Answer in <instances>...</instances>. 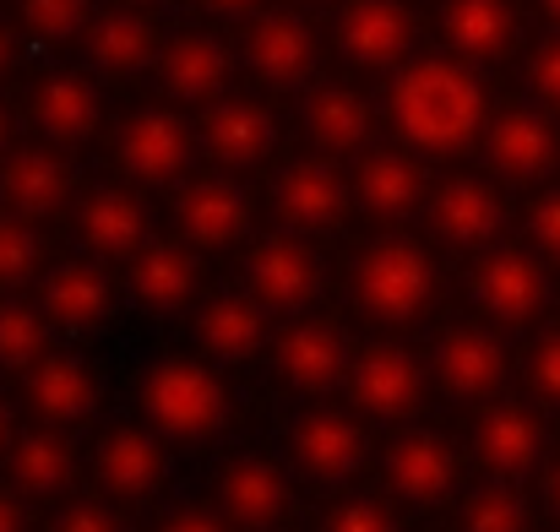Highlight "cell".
Instances as JSON below:
<instances>
[{"label":"cell","mask_w":560,"mask_h":532,"mask_svg":"<svg viewBox=\"0 0 560 532\" xmlns=\"http://www.w3.org/2000/svg\"><path fill=\"white\" fill-rule=\"evenodd\" d=\"M392 120L419 153H457L485 120L479 82L452 60H413L392 82Z\"/></svg>","instance_id":"obj_1"},{"label":"cell","mask_w":560,"mask_h":532,"mask_svg":"<svg viewBox=\"0 0 560 532\" xmlns=\"http://www.w3.org/2000/svg\"><path fill=\"white\" fill-rule=\"evenodd\" d=\"M142 413L175 435V440H196V435H212L229 413L223 402V386L212 380V369L190 364V358H170V364H153L148 380H142Z\"/></svg>","instance_id":"obj_2"},{"label":"cell","mask_w":560,"mask_h":532,"mask_svg":"<svg viewBox=\"0 0 560 532\" xmlns=\"http://www.w3.org/2000/svg\"><path fill=\"white\" fill-rule=\"evenodd\" d=\"M430 288H435L430 256H419L413 245H397V239L365 250L354 267V294L375 321H413L430 305Z\"/></svg>","instance_id":"obj_3"},{"label":"cell","mask_w":560,"mask_h":532,"mask_svg":"<svg viewBox=\"0 0 560 532\" xmlns=\"http://www.w3.org/2000/svg\"><path fill=\"white\" fill-rule=\"evenodd\" d=\"M250 288H256V299L272 305V310H300V305H311L316 288H322L316 256H311L300 239L272 234V239H261L256 256H250Z\"/></svg>","instance_id":"obj_4"},{"label":"cell","mask_w":560,"mask_h":532,"mask_svg":"<svg viewBox=\"0 0 560 532\" xmlns=\"http://www.w3.org/2000/svg\"><path fill=\"white\" fill-rule=\"evenodd\" d=\"M272 206H278V217L294 223V228H327V223L343 217L349 185H343V175H338L332 164L305 158V164H289L283 175L272 179Z\"/></svg>","instance_id":"obj_5"},{"label":"cell","mask_w":560,"mask_h":532,"mask_svg":"<svg viewBox=\"0 0 560 532\" xmlns=\"http://www.w3.org/2000/svg\"><path fill=\"white\" fill-rule=\"evenodd\" d=\"M474 294H479L485 316H495V321H506V327H523V321H534L539 305H545V272H539L534 256H523V250H495V256L479 267Z\"/></svg>","instance_id":"obj_6"},{"label":"cell","mask_w":560,"mask_h":532,"mask_svg":"<svg viewBox=\"0 0 560 532\" xmlns=\"http://www.w3.org/2000/svg\"><path fill=\"white\" fill-rule=\"evenodd\" d=\"M430 223H435L441 239L474 250V245H490V239L501 234L506 206H501V196H495L485 179H452V185L435 190V201H430Z\"/></svg>","instance_id":"obj_7"},{"label":"cell","mask_w":560,"mask_h":532,"mask_svg":"<svg viewBox=\"0 0 560 532\" xmlns=\"http://www.w3.org/2000/svg\"><path fill=\"white\" fill-rule=\"evenodd\" d=\"M386 478L402 500L413 506H435L452 495L457 484V457L441 435H402L392 451H386Z\"/></svg>","instance_id":"obj_8"},{"label":"cell","mask_w":560,"mask_h":532,"mask_svg":"<svg viewBox=\"0 0 560 532\" xmlns=\"http://www.w3.org/2000/svg\"><path fill=\"white\" fill-rule=\"evenodd\" d=\"M408 38H413V27L397 0H354L338 22V44L360 66H397L408 55Z\"/></svg>","instance_id":"obj_9"},{"label":"cell","mask_w":560,"mask_h":532,"mask_svg":"<svg viewBox=\"0 0 560 532\" xmlns=\"http://www.w3.org/2000/svg\"><path fill=\"white\" fill-rule=\"evenodd\" d=\"M435 375H441V386H446L452 397H463V402L490 397V391L501 386V375H506V348H501L490 332L463 327V332L441 338V348H435Z\"/></svg>","instance_id":"obj_10"},{"label":"cell","mask_w":560,"mask_h":532,"mask_svg":"<svg viewBox=\"0 0 560 532\" xmlns=\"http://www.w3.org/2000/svg\"><path fill=\"white\" fill-rule=\"evenodd\" d=\"M66 190H71L66 164H60L55 153H44V147H22V153H11L5 169H0V196H5L11 217H22V223L60 212Z\"/></svg>","instance_id":"obj_11"},{"label":"cell","mask_w":560,"mask_h":532,"mask_svg":"<svg viewBox=\"0 0 560 532\" xmlns=\"http://www.w3.org/2000/svg\"><path fill=\"white\" fill-rule=\"evenodd\" d=\"M250 66H256V76L272 82V87L305 82L311 66H316V38H311V27H305L300 16H283V11L261 16V22L250 27Z\"/></svg>","instance_id":"obj_12"},{"label":"cell","mask_w":560,"mask_h":532,"mask_svg":"<svg viewBox=\"0 0 560 532\" xmlns=\"http://www.w3.org/2000/svg\"><path fill=\"white\" fill-rule=\"evenodd\" d=\"M186 158H190V137L170 109H142V115L120 131V164L137 179L180 175Z\"/></svg>","instance_id":"obj_13"},{"label":"cell","mask_w":560,"mask_h":532,"mask_svg":"<svg viewBox=\"0 0 560 532\" xmlns=\"http://www.w3.org/2000/svg\"><path fill=\"white\" fill-rule=\"evenodd\" d=\"M294 457H300V468H305L311 478L343 484V478L365 462V440H360V429H354L343 413H311V418H300V429H294Z\"/></svg>","instance_id":"obj_14"},{"label":"cell","mask_w":560,"mask_h":532,"mask_svg":"<svg viewBox=\"0 0 560 532\" xmlns=\"http://www.w3.org/2000/svg\"><path fill=\"white\" fill-rule=\"evenodd\" d=\"M485 153H490V169L506 179H539L550 164H556V131L545 115L534 109H517L506 120L490 126L485 137Z\"/></svg>","instance_id":"obj_15"},{"label":"cell","mask_w":560,"mask_h":532,"mask_svg":"<svg viewBox=\"0 0 560 532\" xmlns=\"http://www.w3.org/2000/svg\"><path fill=\"white\" fill-rule=\"evenodd\" d=\"M419 391H424V375L402 348H371L354 364V402L375 418H402L419 402Z\"/></svg>","instance_id":"obj_16"},{"label":"cell","mask_w":560,"mask_h":532,"mask_svg":"<svg viewBox=\"0 0 560 532\" xmlns=\"http://www.w3.org/2000/svg\"><path fill=\"white\" fill-rule=\"evenodd\" d=\"M218 495H223V511H229L240 528H272V522L289 511V484H283V473H278L272 462H261V457L229 462Z\"/></svg>","instance_id":"obj_17"},{"label":"cell","mask_w":560,"mask_h":532,"mask_svg":"<svg viewBox=\"0 0 560 532\" xmlns=\"http://www.w3.org/2000/svg\"><path fill=\"white\" fill-rule=\"evenodd\" d=\"M250 223V201L234 179H196L180 196V228L196 245H229Z\"/></svg>","instance_id":"obj_18"},{"label":"cell","mask_w":560,"mask_h":532,"mask_svg":"<svg viewBox=\"0 0 560 532\" xmlns=\"http://www.w3.org/2000/svg\"><path fill=\"white\" fill-rule=\"evenodd\" d=\"M272 137H278V126H272V115H267L261 104L229 98V104H218V109L207 115V147H212V158L229 164V169L261 164V158L272 153Z\"/></svg>","instance_id":"obj_19"},{"label":"cell","mask_w":560,"mask_h":532,"mask_svg":"<svg viewBox=\"0 0 560 532\" xmlns=\"http://www.w3.org/2000/svg\"><path fill=\"white\" fill-rule=\"evenodd\" d=\"M278 369L283 380H294L300 391H327L338 386V375L349 369V354H343V338L322 321H300L283 332L278 343Z\"/></svg>","instance_id":"obj_20"},{"label":"cell","mask_w":560,"mask_h":532,"mask_svg":"<svg viewBox=\"0 0 560 532\" xmlns=\"http://www.w3.org/2000/svg\"><path fill=\"white\" fill-rule=\"evenodd\" d=\"M44 316L66 332H88L109 316V283L98 267H82V261H66L44 277Z\"/></svg>","instance_id":"obj_21"},{"label":"cell","mask_w":560,"mask_h":532,"mask_svg":"<svg viewBox=\"0 0 560 532\" xmlns=\"http://www.w3.org/2000/svg\"><path fill=\"white\" fill-rule=\"evenodd\" d=\"M545 451V429L528 407H490L479 424V457L501 478H523Z\"/></svg>","instance_id":"obj_22"},{"label":"cell","mask_w":560,"mask_h":532,"mask_svg":"<svg viewBox=\"0 0 560 532\" xmlns=\"http://www.w3.org/2000/svg\"><path fill=\"white\" fill-rule=\"evenodd\" d=\"M27 397H33V407L44 413V418H55V424H77V418H88L93 413V402H98V386H93V375H88V364L82 358H38L33 369H27Z\"/></svg>","instance_id":"obj_23"},{"label":"cell","mask_w":560,"mask_h":532,"mask_svg":"<svg viewBox=\"0 0 560 532\" xmlns=\"http://www.w3.org/2000/svg\"><path fill=\"white\" fill-rule=\"evenodd\" d=\"M159 76H164L170 98L201 104V98H212V93L223 87V76H229V55H223L218 38L186 33V38H175V44L159 55Z\"/></svg>","instance_id":"obj_24"},{"label":"cell","mask_w":560,"mask_h":532,"mask_svg":"<svg viewBox=\"0 0 560 532\" xmlns=\"http://www.w3.org/2000/svg\"><path fill=\"white\" fill-rule=\"evenodd\" d=\"M512 5L506 0H446L441 11V33L463 60H495L512 44Z\"/></svg>","instance_id":"obj_25"},{"label":"cell","mask_w":560,"mask_h":532,"mask_svg":"<svg viewBox=\"0 0 560 532\" xmlns=\"http://www.w3.org/2000/svg\"><path fill=\"white\" fill-rule=\"evenodd\" d=\"M33 115H38V131H44L55 147H77V142H88L93 126H98V93H93L82 76L60 71V76H49V82L38 87Z\"/></svg>","instance_id":"obj_26"},{"label":"cell","mask_w":560,"mask_h":532,"mask_svg":"<svg viewBox=\"0 0 560 532\" xmlns=\"http://www.w3.org/2000/svg\"><path fill=\"white\" fill-rule=\"evenodd\" d=\"M82 239L98 256H131L148 239V206L131 190H115V185L93 190L88 206H82Z\"/></svg>","instance_id":"obj_27"},{"label":"cell","mask_w":560,"mask_h":532,"mask_svg":"<svg viewBox=\"0 0 560 532\" xmlns=\"http://www.w3.org/2000/svg\"><path fill=\"white\" fill-rule=\"evenodd\" d=\"M305 131L322 153H360L371 142V104L349 87H322L305 98Z\"/></svg>","instance_id":"obj_28"},{"label":"cell","mask_w":560,"mask_h":532,"mask_svg":"<svg viewBox=\"0 0 560 532\" xmlns=\"http://www.w3.org/2000/svg\"><path fill=\"white\" fill-rule=\"evenodd\" d=\"M98 478L115 489V495H148L159 478H164V451L153 435L142 429H115L104 446H98Z\"/></svg>","instance_id":"obj_29"},{"label":"cell","mask_w":560,"mask_h":532,"mask_svg":"<svg viewBox=\"0 0 560 532\" xmlns=\"http://www.w3.org/2000/svg\"><path fill=\"white\" fill-rule=\"evenodd\" d=\"M131 294H137L148 310H180L190 294H196L190 250H180V245H148V250H137Z\"/></svg>","instance_id":"obj_30"},{"label":"cell","mask_w":560,"mask_h":532,"mask_svg":"<svg viewBox=\"0 0 560 532\" xmlns=\"http://www.w3.org/2000/svg\"><path fill=\"white\" fill-rule=\"evenodd\" d=\"M82 33H88V55L98 66H109V71H142L153 60V49H159L153 27L137 11H104Z\"/></svg>","instance_id":"obj_31"},{"label":"cell","mask_w":560,"mask_h":532,"mask_svg":"<svg viewBox=\"0 0 560 532\" xmlns=\"http://www.w3.org/2000/svg\"><path fill=\"white\" fill-rule=\"evenodd\" d=\"M196 338H201V348L212 358L234 364V358L261 348V310L250 299H234V294L229 299H212L201 310V321H196Z\"/></svg>","instance_id":"obj_32"},{"label":"cell","mask_w":560,"mask_h":532,"mask_svg":"<svg viewBox=\"0 0 560 532\" xmlns=\"http://www.w3.org/2000/svg\"><path fill=\"white\" fill-rule=\"evenodd\" d=\"M354 190H360V201L371 206L375 217H402V212L419 206V169L402 153H371L360 164Z\"/></svg>","instance_id":"obj_33"},{"label":"cell","mask_w":560,"mask_h":532,"mask_svg":"<svg viewBox=\"0 0 560 532\" xmlns=\"http://www.w3.org/2000/svg\"><path fill=\"white\" fill-rule=\"evenodd\" d=\"M11 478L27 495H60L66 478H71L66 440H55L49 429H27L22 440H11Z\"/></svg>","instance_id":"obj_34"},{"label":"cell","mask_w":560,"mask_h":532,"mask_svg":"<svg viewBox=\"0 0 560 532\" xmlns=\"http://www.w3.org/2000/svg\"><path fill=\"white\" fill-rule=\"evenodd\" d=\"M44 358V316L27 305H0V364L33 369Z\"/></svg>","instance_id":"obj_35"},{"label":"cell","mask_w":560,"mask_h":532,"mask_svg":"<svg viewBox=\"0 0 560 532\" xmlns=\"http://www.w3.org/2000/svg\"><path fill=\"white\" fill-rule=\"evenodd\" d=\"M463 528L468 532H528V506L517 500V489L490 484V489H479V495L468 500Z\"/></svg>","instance_id":"obj_36"},{"label":"cell","mask_w":560,"mask_h":532,"mask_svg":"<svg viewBox=\"0 0 560 532\" xmlns=\"http://www.w3.org/2000/svg\"><path fill=\"white\" fill-rule=\"evenodd\" d=\"M22 22H27V33L60 44L88 27V0H22Z\"/></svg>","instance_id":"obj_37"},{"label":"cell","mask_w":560,"mask_h":532,"mask_svg":"<svg viewBox=\"0 0 560 532\" xmlns=\"http://www.w3.org/2000/svg\"><path fill=\"white\" fill-rule=\"evenodd\" d=\"M38 272V234L22 217H0V288H16Z\"/></svg>","instance_id":"obj_38"},{"label":"cell","mask_w":560,"mask_h":532,"mask_svg":"<svg viewBox=\"0 0 560 532\" xmlns=\"http://www.w3.org/2000/svg\"><path fill=\"white\" fill-rule=\"evenodd\" d=\"M327 532H397L392 528V517L371 506V500H349V506H338L332 517H327Z\"/></svg>","instance_id":"obj_39"},{"label":"cell","mask_w":560,"mask_h":532,"mask_svg":"<svg viewBox=\"0 0 560 532\" xmlns=\"http://www.w3.org/2000/svg\"><path fill=\"white\" fill-rule=\"evenodd\" d=\"M528 82H534V98H545L550 109H560V38L545 44L528 66Z\"/></svg>","instance_id":"obj_40"},{"label":"cell","mask_w":560,"mask_h":532,"mask_svg":"<svg viewBox=\"0 0 560 532\" xmlns=\"http://www.w3.org/2000/svg\"><path fill=\"white\" fill-rule=\"evenodd\" d=\"M528 375H534V391H539L545 402H560V332H550V338L539 343Z\"/></svg>","instance_id":"obj_41"},{"label":"cell","mask_w":560,"mask_h":532,"mask_svg":"<svg viewBox=\"0 0 560 532\" xmlns=\"http://www.w3.org/2000/svg\"><path fill=\"white\" fill-rule=\"evenodd\" d=\"M528 228H534L539 250L560 261V190H550V196H539V201H534V217H528Z\"/></svg>","instance_id":"obj_42"},{"label":"cell","mask_w":560,"mask_h":532,"mask_svg":"<svg viewBox=\"0 0 560 532\" xmlns=\"http://www.w3.org/2000/svg\"><path fill=\"white\" fill-rule=\"evenodd\" d=\"M55 532H120V522L104 506H66L55 517Z\"/></svg>","instance_id":"obj_43"},{"label":"cell","mask_w":560,"mask_h":532,"mask_svg":"<svg viewBox=\"0 0 560 532\" xmlns=\"http://www.w3.org/2000/svg\"><path fill=\"white\" fill-rule=\"evenodd\" d=\"M164 532H223V522H218V517H207V511H175Z\"/></svg>","instance_id":"obj_44"},{"label":"cell","mask_w":560,"mask_h":532,"mask_svg":"<svg viewBox=\"0 0 560 532\" xmlns=\"http://www.w3.org/2000/svg\"><path fill=\"white\" fill-rule=\"evenodd\" d=\"M0 532H22V511L11 495H0Z\"/></svg>","instance_id":"obj_45"},{"label":"cell","mask_w":560,"mask_h":532,"mask_svg":"<svg viewBox=\"0 0 560 532\" xmlns=\"http://www.w3.org/2000/svg\"><path fill=\"white\" fill-rule=\"evenodd\" d=\"M207 11H218V16H240V11H250L256 0H201Z\"/></svg>","instance_id":"obj_46"},{"label":"cell","mask_w":560,"mask_h":532,"mask_svg":"<svg viewBox=\"0 0 560 532\" xmlns=\"http://www.w3.org/2000/svg\"><path fill=\"white\" fill-rule=\"evenodd\" d=\"M5 440H11V413H5V402H0V451H5Z\"/></svg>","instance_id":"obj_47"},{"label":"cell","mask_w":560,"mask_h":532,"mask_svg":"<svg viewBox=\"0 0 560 532\" xmlns=\"http://www.w3.org/2000/svg\"><path fill=\"white\" fill-rule=\"evenodd\" d=\"M5 60H11V33L0 27V71H5Z\"/></svg>","instance_id":"obj_48"},{"label":"cell","mask_w":560,"mask_h":532,"mask_svg":"<svg viewBox=\"0 0 560 532\" xmlns=\"http://www.w3.org/2000/svg\"><path fill=\"white\" fill-rule=\"evenodd\" d=\"M550 506H556V511H560V468H556V473H550Z\"/></svg>","instance_id":"obj_49"},{"label":"cell","mask_w":560,"mask_h":532,"mask_svg":"<svg viewBox=\"0 0 560 532\" xmlns=\"http://www.w3.org/2000/svg\"><path fill=\"white\" fill-rule=\"evenodd\" d=\"M5 137H11V120H5V109H0V153H5Z\"/></svg>","instance_id":"obj_50"},{"label":"cell","mask_w":560,"mask_h":532,"mask_svg":"<svg viewBox=\"0 0 560 532\" xmlns=\"http://www.w3.org/2000/svg\"><path fill=\"white\" fill-rule=\"evenodd\" d=\"M545 11H550V22H560V0H539Z\"/></svg>","instance_id":"obj_51"}]
</instances>
